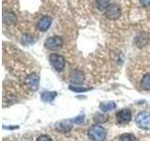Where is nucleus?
<instances>
[{"mask_svg":"<svg viewBox=\"0 0 150 141\" xmlns=\"http://www.w3.org/2000/svg\"><path fill=\"white\" fill-rule=\"evenodd\" d=\"M119 141H138L137 137L131 134H123L120 135Z\"/></svg>","mask_w":150,"mask_h":141,"instance_id":"dca6fc26","label":"nucleus"},{"mask_svg":"<svg viewBox=\"0 0 150 141\" xmlns=\"http://www.w3.org/2000/svg\"><path fill=\"white\" fill-rule=\"evenodd\" d=\"M83 80H84V75H83L82 70H73L70 72L69 81H70V83L74 84L75 86H78V85L83 84Z\"/></svg>","mask_w":150,"mask_h":141,"instance_id":"0eeeda50","label":"nucleus"},{"mask_svg":"<svg viewBox=\"0 0 150 141\" xmlns=\"http://www.w3.org/2000/svg\"><path fill=\"white\" fill-rule=\"evenodd\" d=\"M116 107V105L115 102H107V103H102L100 105V109L103 112H109L115 109Z\"/></svg>","mask_w":150,"mask_h":141,"instance_id":"ddd939ff","label":"nucleus"},{"mask_svg":"<svg viewBox=\"0 0 150 141\" xmlns=\"http://www.w3.org/2000/svg\"><path fill=\"white\" fill-rule=\"evenodd\" d=\"M52 21H53V19H52V17H50V16H43L42 18H40L37 25L38 29L41 32L47 31L48 28L52 25Z\"/></svg>","mask_w":150,"mask_h":141,"instance_id":"1a4fd4ad","label":"nucleus"},{"mask_svg":"<svg viewBox=\"0 0 150 141\" xmlns=\"http://www.w3.org/2000/svg\"><path fill=\"white\" fill-rule=\"evenodd\" d=\"M36 141H53V140H52V138L50 137L49 135H40L39 137L37 138Z\"/></svg>","mask_w":150,"mask_h":141,"instance_id":"6ab92c4d","label":"nucleus"},{"mask_svg":"<svg viewBox=\"0 0 150 141\" xmlns=\"http://www.w3.org/2000/svg\"><path fill=\"white\" fill-rule=\"evenodd\" d=\"M25 84L27 85L28 88L32 89V90H37L40 85V76L35 73L29 74L25 78Z\"/></svg>","mask_w":150,"mask_h":141,"instance_id":"6e6552de","label":"nucleus"},{"mask_svg":"<svg viewBox=\"0 0 150 141\" xmlns=\"http://www.w3.org/2000/svg\"><path fill=\"white\" fill-rule=\"evenodd\" d=\"M50 62L52 66L57 70V72H62L65 69L66 60L62 56L58 54H51L50 55Z\"/></svg>","mask_w":150,"mask_h":141,"instance_id":"20e7f679","label":"nucleus"},{"mask_svg":"<svg viewBox=\"0 0 150 141\" xmlns=\"http://www.w3.org/2000/svg\"><path fill=\"white\" fill-rule=\"evenodd\" d=\"M3 21L4 23H8V24H13L16 21V16L13 12L11 11H4L3 13Z\"/></svg>","mask_w":150,"mask_h":141,"instance_id":"4468645a","label":"nucleus"},{"mask_svg":"<svg viewBox=\"0 0 150 141\" xmlns=\"http://www.w3.org/2000/svg\"><path fill=\"white\" fill-rule=\"evenodd\" d=\"M135 122L139 128L143 130L150 129V113L148 112H141L136 116Z\"/></svg>","mask_w":150,"mask_h":141,"instance_id":"f03ea898","label":"nucleus"},{"mask_svg":"<svg viewBox=\"0 0 150 141\" xmlns=\"http://www.w3.org/2000/svg\"><path fill=\"white\" fill-rule=\"evenodd\" d=\"M109 1L110 0H96L97 8L98 11H105L106 8L109 6Z\"/></svg>","mask_w":150,"mask_h":141,"instance_id":"2eb2a0df","label":"nucleus"},{"mask_svg":"<svg viewBox=\"0 0 150 141\" xmlns=\"http://www.w3.org/2000/svg\"><path fill=\"white\" fill-rule=\"evenodd\" d=\"M55 129L60 133L67 134L72 129V122L71 120H62L55 125Z\"/></svg>","mask_w":150,"mask_h":141,"instance_id":"9d476101","label":"nucleus"},{"mask_svg":"<svg viewBox=\"0 0 150 141\" xmlns=\"http://www.w3.org/2000/svg\"><path fill=\"white\" fill-rule=\"evenodd\" d=\"M84 120V115H79L78 117L76 118H74V119L71 120V122L72 123H75V124H80V123H82V122Z\"/></svg>","mask_w":150,"mask_h":141,"instance_id":"a211bd4d","label":"nucleus"},{"mask_svg":"<svg viewBox=\"0 0 150 141\" xmlns=\"http://www.w3.org/2000/svg\"><path fill=\"white\" fill-rule=\"evenodd\" d=\"M140 86L144 90H150V73L144 75L142 80H141Z\"/></svg>","mask_w":150,"mask_h":141,"instance_id":"f8f14e48","label":"nucleus"},{"mask_svg":"<svg viewBox=\"0 0 150 141\" xmlns=\"http://www.w3.org/2000/svg\"><path fill=\"white\" fill-rule=\"evenodd\" d=\"M63 44V41L59 36H54V37H50L45 41L44 46L45 48L49 49V50H54V49H57L60 48Z\"/></svg>","mask_w":150,"mask_h":141,"instance_id":"39448f33","label":"nucleus"},{"mask_svg":"<svg viewBox=\"0 0 150 141\" xmlns=\"http://www.w3.org/2000/svg\"><path fill=\"white\" fill-rule=\"evenodd\" d=\"M140 3L144 7H149L150 6V0H140Z\"/></svg>","mask_w":150,"mask_h":141,"instance_id":"aec40b11","label":"nucleus"},{"mask_svg":"<svg viewBox=\"0 0 150 141\" xmlns=\"http://www.w3.org/2000/svg\"><path fill=\"white\" fill-rule=\"evenodd\" d=\"M57 95V93L55 91H45L41 94V101L42 102H45V103H50V102H53L54 100V98Z\"/></svg>","mask_w":150,"mask_h":141,"instance_id":"9b49d317","label":"nucleus"},{"mask_svg":"<svg viewBox=\"0 0 150 141\" xmlns=\"http://www.w3.org/2000/svg\"><path fill=\"white\" fill-rule=\"evenodd\" d=\"M69 88L74 92H86V91H88L91 89V88H79V87H75V86H69Z\"/></svg>","mask_w":150,"mask_h":141,"instance_id":"f3484780","label":"nucleus"},{"mask_svg":"<svg viewBox=\"0 0 150 141\" xmlns=\"http://www.w3.org/2000/svg\"><path fill=\"white\" fill-rule=\"evenodd\" d=\"M88 136L92 141H103L106 137V131L100 125H94L89 129Z\"/></svg>","mask_w":150,"mask_h":141,"instance_id":"f257e3e1","label":"nucleus"},{"mask_svg":"<svg viewBox=\"0 0 150 141\" xmlns=\"http://www.w3.org/2000/svg\"><path fill=\"white\" fill-rule=\"evenodd\" d=\"M104 15L109 20H112V21L117 20L121 15V9L119 7V5H117L115 3L109 4V6L105 9Z\"/></svg>","mask_w":150,"mask_h":141,"instance_id":"7ed1b4c3","label":"nucleus"},{"mask_svg":"<svg viewBox=\"0 0 150 141\" xmlns=\"http://www.w3.org/2000/svg\"><path fill=\"white\" fill-rule=\"evenodd\" d=\"M131 112L129 109H122L116 113V120L117 122L120 124H127L131 120Z\"/></svg>","mask_w":150,"mask_h":141,"instance_id":"423d86ee","label":"nucleus"}]
</instances>
